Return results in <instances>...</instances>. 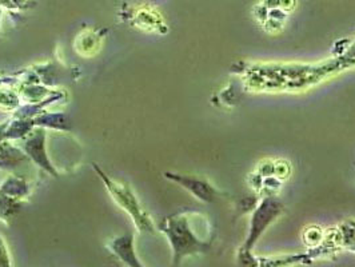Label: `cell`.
I'll return each instance as SVG.
<instances>
[{
    "mask_svg": "<svg viewBox=\"0 0 355 267\" xmlns=\"http://www.w3.org/2000/svg\"><path fill=\"white\" fill-rule=\"evenodd\" d=\"M43 141H44V135L37 134L33 139H30L28 142L26 143V150L30 154V157H33V160L40 164V167L43 166L46 170L53 173V166H50L49 160L46 158Z\"/></svg>",
    "mask_w": 355,
    "mask_h": 267,
    "instance_id": "obj_8",
    "label": "cell"
},
{
    "mask_svg": "<svg viewBox=\"0 0 355 267\" xmlns=\"http://www.w3.org/2000/svg\"><path fill=\"white\" fill-rule=\"evenodd\" d=\"M164 177L180 184L184 190H187L191 196H196L198 200L203 203H213L218 199V196H222V193L206 179L175 173H164Z\"/></svg>",
    "mask_w": 355,
    "mask_h": 267,
    "instance_id": "obj_4",
    "label": "cell"
},
{
    "mask_svg": "<svg viewBox=\"0 0 355 267\" xmlns=\"http://www.w3.org/2000/svg\"><path fill=\"white\" fill-rule=\"evenodd\" d=\"M0 266L1 267H11V261H10V257H8V251L7 248L0 236Z\"/></svg>",
    "mask_w": 355,
    "mask_h": 267,
    "instance_id": "obj_10",
    "label": "cell"
},
{
    "mask_svg": "<svg viewBox=\"0 0 355 267\" xmlns=\"http://www.w3.org/2000/svg\"><path fill=\"white\" fill-rule=\"evenodd\" d=\"M94 170H96V173L99 174L101 179L105 182L107 190L110 191V194L114 198V200L131 215L137 229L139 232H155L154 223L150 218V215L146 213L142 209V206L138 202V198L134 194V191L130 189V186L127 183H121V182H115L111 178H108L106 174L98 167V164H92Z\"/></svg>",
    "mask_w": 355,
    "mask_h": 267,
    "instance_id": "obj_3",
    "label": "cell"
},
{
    "mask_svg": "<svg viewBox=\"0 0 355 267\" xmlns=\"http://www.w3.org/2000/svg\"><path fill=\"white\" fill-rule=\"evenodd\" d=\"M110 249L112 250L128 267H143L139 262L135 250H134V236L127 234L123 236L115 238L110 243Z\"/></svg>",
    "mask_w": 355,
    "mask_h": 267,
    "instance_id": "obj_7",
    "label": "cell"
},
{
    "mask_svg": "<svg viewBox=\"0 0 355 267\" xmlns=\"http://www.w3.org/2000/svg\"><path fill=\"white\" fill-rule=\"evenodd\" d=\"M209 218L196 212H180L164 218L159 225L173 250V267H179L187 257L209 252L215 235H200L203 230L213 229Z\"/></svg>",
    "mask_w": 355,
    "mask_h": 267,
    "instance_id": "obj_1",
    "label": "cell"
},
{
    "mask_svg": "<svg viewBox=\"0 0 355 267\" xmlns=\"http://www.w3.org/2000/svg\"><path fill=\"white\" fill-rule=\"evenodd\" d=\"M326 236L338 250L345 249L355 252L354 219H347L342 222L337 229L326 232Z\"/></svg>",
    "mask_w": 355,
    "mask_h": 267,
    "instance_id": "obj_6",
    "label": "cell"
},
{
    "mask_svg": "<svg viewBox=\"0 0 355 267\" xmlns=\"http://www.w3.org/2000/svg\"><path fill=\"white\" fill-rule=\"evenodd\" d=\"M284 213V203L277 196H267L255 206L250 218L248 236L238 251V261H242L252 254L257 242L267 232V229Z\"/></svg>",
    "mask_w": 355,
    "mask_h": 267,
    "instance_id": "obj_2",
    "label": "cell"
},
{
    "mask_svg": "<svg viewBox=\"0 0 355 267\" xmlns=\"http://www.w3.org/2000/svg\"><path fill=\"white\" fill-rule=\"evenodd\" d=\"M128 17V23L137 28H143L147 31H159L162 27H166L159 14L151 8H130L125 14Z\"/></svg>",
    "mask_w": 355,
    "mask_h": 267,
    "instance_id": "obj_5",
    "label": "cell"
},
{
    "mask_svg": "<svg viewBox=\"0 0 355 267\" xmlns=\"http://www.w3.org/2000/svg\"><path fill=\"white\" fill-rule=\"evenodd\" d=\"M303 236H304L306 243H307L309 246H311V249H313V248L320 246V243L323 242V239H324V232H323L322 229H320V227H317V226H313V227H310V229H307V230L304 232Z\"/></svg>",
    "mask_w": 355,
    "mask_h": 267,
    "instance_id": "obj_9",
    "label": "cell"
}]
</instances>
